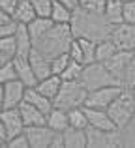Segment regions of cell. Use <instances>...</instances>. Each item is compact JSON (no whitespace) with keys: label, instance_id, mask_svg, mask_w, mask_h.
Returning a JSON list of instances; mask_svg holds the SVG:
<instances>
[{"label":"cell","instance_id":"obj_1","mask_svg":"<svg viewBox=\"0 0 135 148\" xmlns=\"http://www.w3.org/2000/svg\"><path fill=\"white\" fill-rule=\"evenodd\" d=\"M71 32L75 38H86V40H105V38H111V25L105 19L103 13H98V11H88L83 10V8H77L73 10V17H71Z\"/></svg>","mask_w":135,"mask_h":148},{"label":"cell","instance_id":"obj_2","mask_svg":"<svg viewBox=\"0 0 135 148\" xmlns=\"http://www.w3.org/2000/svg\"><path fill=\"white\" fill-rule=\"evenodd\" d=\"M73 32H71V25H53V28L41 38L38 43H34L40 53H43L47 58H55L62 53H68L69 45L73 41Z\"/></svg>","mask_w":135,"mask_h":148},{"label":"cell","instance_id":"obj_3","mask_svg":"<svg viewBox=\"0 0 135 148\" xmlns=\"http://www.w3.org/2000/svg\"><path fill=\"white\" fill-rule=\"evenodd\" d=\"M81 83L88 92L96 90L101 86H111V84H122V81L118 77H114L113 73L107 69V66L103 62H92V64H84L83 73H81ZM124 86V84H122Z\"/></svg>","mask_w":135,"mask_h":148},{"label":"cell","instance_id":"obj_4","mask_svg":"<svg viewBox=\"0 0 135 148\" xmlns=\"http://www.w3.org/2000/svg\"><path fill=\"white\" fill-rule=\"evenodd\" d=\"M86 96L88 90L83 86L81 81H64L62 86H60V92L53 99V103H55V107L69 111V109L75 107H83L84 101H86Z\"/></svg>","mask_w":135,"mask_h":148},{"label":"cell","instance_id":"obj_5","mask_svg":"<svg viewBox=\"0 0 135 148\" xmlns=\"http://www.w3.org/2000/svg\"><path fill=\"white\" fill-rule=\"evenodd\" d=\"M107 112L113 118V122L116 124L118 130H122L135 116V96H133V92L130 88H124L122 94L107 107Z\"/></svg>","mask_w":135,"mask_h":148},{"label":"cell","instance_id":"obj_6","mask_svg":"<svg viewBox=\"0 0 135 148\" xmlns=\"http://www.w3.org/2000/svg\"><path fill=\"white\" fill-rule=\"evenodd\" d=\"M86 148H122V133L120 130H98L86 127Z\"/></svg>","mask_w":135,"mask_h":148},{"label":"cell","instance_id":"obj_7","mask_svg":"<svg viewBox=\"0 0 135 148\" xmlns=\"http://www.w3.org/2000/svg\"><path fill=\"white\" fill-rule=\"evenodd\" d=\"M124 88L126 86H122V84H111V86H101V88H96V90H90L84 105L86 107H96V109H107L122 94Z\"/></svg>","mask_w":135,"mask_h":148},{"label":"cell","instance_id":"obj_8","mask_svg":"<svg viewBox=\"0 0 135 148\" xmlns=\"http://www.w3.org/2000/svg\"><path fill=\"white\" fill-rule=\"evenodd\" d=\"M111 40L116 45V49L135 53V25H130V23L114 25L111 28Z\"/></svg>","mask_w":135,"mask_h":148},{"label":"cell","instance_id":"obj_9","mask_svg":"<svg viewBox=\"0 0 135 148\" xmlns=\"http://www.w3.org/2000/svg\"><path fill=\"white\" fill-rule=\"evenodd\" d=\"M25 133L28 137L30 148H51L53 139L58 131H53L47 124H41V126H26Z\"/></svg>","mask_w":135,"mask_h":148},{"label":"cell","instance_id":"obj_10","mask_svg":"<svg viewBox=\"0 0 135 148\" xmlns=\"http://www.w3.org/2000/svg\"><path fill=\"white\" fill-rule=\"evenodd\" d=\"M0 120L4 122L8 139H11V137H15V135H19V133L25 131V122H23V116H21L19 107L2 109V111H0Z\"/></svg>","mask_w":135,"mask_h":148},{"label":"cell","instance_id":"obj_11","mask_svg":"<svg viewBox=\"0 0 135 148\" xmlns=\"http://www.w3.org/2000/svg\"><path fill=\"white\" fill-rule=\"evenodd\" d=\"M25 92L26 84L23 81L15 79L4 84V109H13L25 101Z\"/></svg>","mask_w":135,"mask_h":148},{"label":"cell","instance_id":"obj_12","mask_svg":"<svg viewBox=\"0 0 135 148\" xmlns=\"http://www.w3.org/2000/svg\"><path fill=\"white\" fill-rule=\"evenodd\" d=\"M133 51H122V49H118L116 53L113 54L111 58H107L103 64L107 66V69H109L111 73H113L114 77H118V79H124V71H126V68H128V64H130V60L133 58Z\"/></svg>","mask_w":135,"mask_h":148},{"label":"cell","instance_id":"obj_13","mask_svg":"<svg viewBox=\"0 0 135 148\" xmlns=\"http://www.w3.org/2000/svg\"><path fill=\"white\" fill-rule=\"evenodd\" d=\"M84 111H86V116H88V124H90L92 127L105 130V131L118 130L116 124L113 122V118L109 116L107 109H96V107H86V105H84Z\"/></svg>","mask_w":135,"mask_h":148},{"label":"cell","instance_id":"obj_14","mask_svg":"<svg viewBox=\"0 0 135 148\" xmlns=\"http://www.w3.org/2000/svg\"><path fill=\"white\" fill-rule=\"evenodd\" d=\"M11 58H13V62H15V69H17L19 81H23L26 86H36L40 79H38L36 73H34L28 56H17V54H15V56H11Z\"/></svg>","mask_w":135,"mask_h":148},{"label":"cell","instance_id":"obj_15","mask_svg":"<svg viewBox=\"0 0 135 148\" xmlns=\"http://www.w3.org/2000/svg\"><path fill=\"white\" fill-rule=\"evenodd\" d=\"M28 60H30V64H32V69H34V73H36L38 79H45V77H49L53 73L51 58H47L43 53H40L36 47H32V51H30Z\"/></svg>","mask_w":135,"mask_h":148},{"label":"cell","instance_id":"obj_16","mask_svg":"<svg viewBox=\"0 0 135 148\" xmlns=\"http://www.w3.org/2000/svg\"><path fill=\"white\" fill-rule=\"evenodd\" d=\"M19 111H21L25 127L26 126H41V124H47V114L41 112L40 109L34 107V105L28 103V101H23V103L19 105Z\"/></svg>","mask_w":135,"mask_h":148},{"label":"cell","instance_id":"obj_17","mask_svg":"<svg viewBox=\"0 0 135 148\" xmlns=\"http://www.w3.org/2000/svg\"><path fill=\"white\" fill-rule=\"evenodd\" d=\"M13 36H15V49H17L15 54H17V56H28L32 47H34V41H32V38H30L28 26L26 25H17V30H15Z\"/></svg>","mask_w":135,"mask_h":148},{"label":"cell","instance_id":"obj_18","mask_svg":"<svg viewBox=\"0 0 135 148\" xmlns=\"http://www.w3.org/2000/svg\"><path fill=\"white\" fill-rule=\"evenodd\" d=\"M62 77L60 75H55V73H51L49 77H45V79H40L36 84V90L41 92L43 96H47L49 99H55L56 94L60 92V86H62Z\"/></svg>","mask_w":135,"mask_h":148},{"label":"cell","instance_id":"obj_19","mask_svg":"<svg viewBox=\"0 0 135 148\" xmlns=\"http://www.w3.org/2000/svg\"><path fill=\"white\" fill-rule=\"evenodd\" d=\"M25 101L32 103L34 107H38L41 112H45V114H49V112H51V109L55 107L53 99H49L47 96H43L41 92H38V90H36V86H26V92H25Z\"/></svg>","mask_w":135,"mask_h":148},{"label":"cell","instance_id":"obj_20","mask_svg":"<svg viewBox=\"0 0 135 148\" xmlns=\"http://www.w3.org/2000/svg\"><path fill=\"white\" fill-rule=\"evenodd\" d=\"M53 25H55V23H53L51 17H36V19H32L26 26H28L30 38H32L34 43H38V41L53 28Z\"/></svg>","mask_w":135,"mask_h":148},{"label":"cell","instance_id":"obj_21","mask_svg":"<svg viewBox=\"0 0 135 148\" xmlns=\"http://www.w3.org/2000/svg\"><path fill=\"white\" fill-rule=\"evenodd\" d=\"M36 10H34L32 6V0H19L17 8H15L13 15H11V19H13L17 25H28L32 19H36Z\"/></svg>","mask_w":135,"mask_h":148},{"label":"cell","instance_id":"obj_22","mask_svg":"<svg viewBox=\"0 0 135 148\" xmlns=\"http://www.w3.org/2000/svg\"><path fill=\"white\" fill-rule=\"evenodd\" d=\"M47 126L51 127L53 131H58V133H62L64 130H68L69 127L68 111H64V109H60V107H53L51 112L47 114Z\"/></svg>","mask_w":135,"mask_h":148},{"label":"cell","instance_id":"obj_23","mask_svg":"<svg viewBox=\"0 0 135 148\" xmlns=\"http://www.w3.org/2000/svg\"><path fill=\"white\" fill-rule=\"evenodd\" d=\"M64 148H86V130H77L69 126L62 131Z\"/></svg>","mask_w":135,"mask_h":148},{"label":"cell","instance_id":"obj_24","mask_svg":"<svg viewBox=\"0 0 135 148\" xmlns=\"http://www.w3.org/2000/svg\"><path fill=\"white\" fill-rule=\"evenodd\" d=\"M122 8H124V2L122 0H107V6H105V19L111 23V25H120L124 23V13H122Z\"/></svg>","mask_w":135,"mask_h":148},{"label":"cell","instance_id":"obj_25","mask_svg":"<svg viewBox=\"0 0 135 148\" xmlns=\"http://www.w3.org/2000/svg\"><path fill=\"white\" fill-rule=\"evenodd\" d=\"M71 17H73V10H69V8L64 6L62 2L55 0L53 11H51L53 23H56V25H69V23H71Z\"/></svg>","mask_w":135,"mask_h":148},{"label":"cell","instance_id":"obj_26","mask_svg":"<svg viewBox=\"0 0 135 148\" xmlns=\"http://www.w3.org/2000/svg\"><path fill=\"white\" fill-rule=\"evenodd\" d=\"M116 45L113 43L111 38H105V40L96 41V62H105L107 58H111L114 53H116Z\"/></svg>","mask_w":135,"mask_h":148},{"label":"cell","instance_id":"obj_27","mask_svg":"<svg viewBox=\"0 0 135 148\" xmlns=\"http://www.w3.org/2000/svg\"><path fill=\"white\" fill-rule=\"evenodd\" d=\"M68 118H69V126L77 127V130H86V127L90 126V124H88L86 111H84V105H83V107L69 109V111H68Z\"/></svg>","mask_w":135,"mask_h":148},{"label":"cell","instance_id":"obj_28","mask_svg":"<svg viewBox=\"0 0 135 148\" xmlns=\"http://www.w3.org/2000/svg\"><path fill=\"white\" fill-rule=\"evenodd\" d=\"M15 79H19L17 69H15V62H13V58H8L4 64H0V83L6 84V83L15 81Z\"/></svg>","mask_w":135,"mask_h":148},{"label":"cell","instance_id":"obj_29","mask_svg":"<svg viewBox=\"0 0 135 148\" xmlns=\"http://www.w3.org/2000/svg\"><path fill=\"white\" fill-rule=\"evenodd\" d=\"M122 133V146L124 148H135V116L120 130Z\"/></svg>","mask_w":135,"mask_h":148},{"label":"cell","instance_id":"obj_30","mask_svg":"<svg viewBox=\"0 0 135 148\" xmlns=\"http://www.w3.org/2000/svg\"><path fill=\"white\" fill-rule=\"evenodd\" d=\"M83 47V58L84 64H92L96 62V41L94 40H86V38H77Z\"/></svg>","mask_w":135,"mask_h":148},{"label":"cell","instance_id":"obj_31","mask_svg":"<svg viewBox=\"0 0 135 148\" xmlns=\"http://www.w3.org/2000/svg\"><path fill=\"white\" fill-rule=\"evenodd\" d=\"M83 68H84V64H81V62H75V60H71L68 64V68L62 71V81H79L81 79V73H83Z\"/></svg>","mask_w":135,"mask_h":148},{"label":"cell","instance_id":"obj_32","mask_svg":"<svg viewBox=\"0 0 135 148\" xmlns=\"http://www.w3.org/2000/svg\"><path fill=\"white\" fill-rule=\"evenodd\" d=\"M71 62V56H69V53H62L58 54V56L51 58V69L55 75H62V71L68 68V64Z\"/></svg>","mask_w":135,"mask_h":148},{"label":"cell","instance_id":"obj_33","mask_svg":"<svg viewBox=\"0 0 135 148\" xmlns=\"http://www.w3.org/2000/svg\"><path fill=\"white\" fill-rule=\"evenodd\" d=\"M53 4H55V0H32V6L38 17H51Z\"/></svg>","mask_w":135,"mask_h":148},{"label":"cell","instance_id":"obj_34","mask_svg":"<svg viewBox=\"0 0 135 148\" xmlns=\"http://www.w3.org/2000/svg\"><path fill=\"white\" fill-rule=\"evenodd\" d=\"M107 6V0H79V8L88 11H98V13H103Z\"/></svg>","mask_w":135,"mask_h":148},{"label":"cell","instance_id":"obj_35","mask_svg":"<svg viewBox=\"0 0 135 148\" xmlns=\"http://www.w3.org/2000/svg\"><path fill=\"white\" fill-rule=\"evenodd\" d=\"M15 36H2L0 38V53L6 56H13L15 54Z\"/></svg>","mask_w":135,"mask_h":148},{"label":"cell","instance_id":"obj_36","mask_svg":"<svg viewBox=\"0 0 135 148\" xmlns=\"http://www.w3.org/2000/svg\"><path fill=\"white\" fill-rule=\"evenodd\" d=\"M122 84H124L126 88H133V86H135V54H133L132 60H130L128 68H126V71H124Z\"/></svg>","mask_w":135,"mask_h":148},{"label":"cell","instance_id":"obj_37","mask_svg":"<svg viewBox=\"0 0 135 148\" xmlns=\"http://www.w3.org/2000/svg\"><path fill=\"white\" fill-rule=\"evenodd\" d=\"M6 146H10V148H30V143H28L26 133L23 131V133H19V135H15V137L8 139Z\"/></svg>","mask_w":135,"mask_h":148},{"label":"cell","instance_id":"obj_38","mask_svg":"<svg viewBox=\"0 0 135 148\" xmlns=\"http://www.w3.org/2000/svg\"><path fill=\"white\" fill-rule=\"evenodd\" d=\"M68 53H69V56H71V60L84 64V58H83V47H81V43H79V40H77V38H73V41H71V45H69Z\"/></svg>","mask_w":135,"mask_h":148},{"label":"cell","instance_id":"obj_39","mask_svg":"<svg viewBox=\"0 0 135 148\" xmlns=\"http://www.w3.org/2000/svg\"><path fill=\"white\" fill-rule=\"evenodd\" d=\"M122 13H124V23L135 25V0H128V2H124Z\"/></svg>","mask_w":135,"mask_h":148},{"label":"cell","instance_id":"obj_40","mask_svg":"<svg viewBox=\"0 0 135 148\" xmlns=\"http://www.w3.org/2000/svg\"><path fill=\"white\" fill-rule=\"evenodd\" d=\"M17 4H19V0H0V6H2V10L6 11V13H10V15H13Z\"/></svg>","mask_w":135,"mask_h":148},{"label":"cell","instance_id":"obj_41","mask_svg":"<svg viewBox=\"0 0 135 148\" xmlns=\"http://www.w3.org/2000/svg\"><path fill=\"white\" fill-rule=\"evenodd\" d=\"M51 148H64V135H62V133H56V135H55Z\"/></svg>","mask_w":135,"mask_h":148},{"label":"cell","instance_id":"obj_42","mask_svg":"<svg viewBox=\"0 0 135 148\" xmlns=\"http://www.w3.org/2000/svg\"><path fill=\"white\" fill-rule=\"evenodd\" d=\"M13 19H11L10 13H6V11L2 10V6H0V25H6V23H11Z\"/></svg>","mask_w":135,"mask_h":148},{"label":"cell","instance_id":"obj_43","mask_svg":"<svg viewBox=\"0 0 135 148\" xmlns=\"http://www.w3.org/2000/svg\"><path fill=\"white\" fill-rule=\"evenodd\" d=\"M58 2H62L69 10H77V8H79V0H58Z\"/></svg>","mask_w":135,"mask_h":148},{"label":"cell","instance_id":"obj_44","mask_svg":"<svg viewBox=\"0 0 135 148\" xmlns=\"http://www.w3.org/2000/svg\"><path fill=\"white\" fill-rule=\"evenodd\" d=\"M0 137L8 141V133H6V127H4V122H2V120H0Z\"/></svg>","mask_w":135,"mask_h":148},{"label":"cell","instance_id":"obj_45","mask_svg":"<svg viewBox=\"0 0 135 148\" xmlns=\"http://www.w3.org/2000/svg\"><path fill=\"white\" fill-rule=\"evenodd\" d=\"M4 109V84L0 83V111Z\"/></svg>","mask_w":135,"mask_h":148},{"label":"cell","instance_id":"obj_46","mask_svg":"<svg viewBox=\"0 0 135 148\" xmlns=\"http://www.w3.org/2000/svg\"><path fill=\"white\" fill-rule=\"evenodd\" d=\"M8 58H11V56H6L4 53H0V64H4V62H6Z\"/></svg>","mask_w":135,"mask_h":148},{"label":"cell","instance_id":"obj_47","mask_svg":"<svg viewBox=\"0 0 135 148\" xmlns=\"http://www.w3.org/2000/svg\"><path fill=\"white\" fill-rule=\"evenodd\" d=\"M6 143H8L6 139H2V137H0V146H6Z\"/></svg>","mask_w":135,"mask_h":148},{"label":"cell","instance_id":"obj_48","mask_svg":"<svg viewBox=\"0 0 135 148\" xmlns=\"http://www.w3.org/2000/svg\"><path fill=\"white\" fill-rule=\"evenodd\" d=\"M130 90H132V92H133V96H135V86H133V88H130Z\"/></svg>","mask_w":135,"mask_h":148},{"label":"cell","instance_id":"obj_49","mask_svg":"<svg viewBox=\"0 0 135 148\" xmlns=\"http://www.w3.org/2000/svg\"><path fill=\"white\" fill-rule=\"evenodd\" d=\"M122 2H128V0H122Z\"/></svg>","mask_w":135,"mask_h":148}]
</instances>
